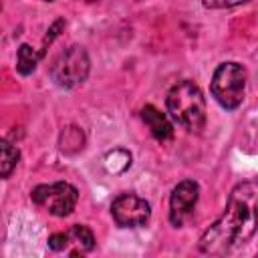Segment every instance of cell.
<instances>
[{"instance_id": "cell-1", "label": "cell", "mask_w": 258, "mask_h": 258, "mask_svg": "<svg viewBox=\"0 0 258 258\" xmlns=\"http://www.w3.org/2000/svg\"><path fill=\"white\" fill-rule=\"evenodd\" d=\"M258 230V181L248 179L234 185L222 216L198 242L204 254H230L250 242Z\"/></svg>"}, {"instance_id": "cell-2", "label": "cell", "mask_w": 258, "mask_h": 258, "mask_svg": "<svg viewBox=\"0 0 258 258\" xmlns=\"http://www.w3.org/2000/svg\"><path fill=\"white\" fill-rule=\"evenodd\" d=\"M169 117L187 131H200L206 125V99L202 89L189 81H177L165 97Z\"/></svg>"}, {"instance_id": "cell-3", "label": "cell", "mask_w": 258, "mask_h": 258, "mask_svg": "<svg viewBox=\"0 0 258 258\" xmlns=\"http://www.w3.org/2000/svg\"><path fill=\"white\" fill-rule=\"evenodd\" d=\"M210 91L214 99L220 103V107L228 111L238 109L246 93V69L234 60L218 64V69L212 75Z\"/></svg>"}, {"instance_id": "cell-4", "label": "cell", "mask_w": 258, "mask_h": 258, "mask_svg": "<svg viewBox=\"0 0 258 258\" xmlns=\"http://www.w3.org/2000/svg\"><path fill=\"white\" fill-rule=\"evenodd\" d=\"M91 71V58L81 44H71L60 50L50 64V79L60 89H75L83 85Z\"/></svg>"}, {"instance_id": "cell-5", "label": "cell", "mask_w": 258, "mask_h": 258, "mask_svg": "<svg viewBox=\"0 0 258 258\" xmlns=\"http://www.w3.org/2000/svg\"><path fill=\"white\" fill-rule=\"evenodd\" d=\"M32 202L46 210L56 218H64L73 214L79 202V189L69 181H54V183H40L30 191Z\"/></svg>"}, {"instance_id": "cell-6", "label": "cell", "mask_w": 258, "mask_h": 258, "mask_svg": "<svg viewBox=\"0 0 258 258\" xmlns=\"http://www.w3.org/2000/svg\"><path fill=\"white\" fill-rule=\"evenodd\" d=\"M111 216L121 228H139L151 216V206L137 194H119L111 204Z\"/></svg>"}, {"instance_id": "cell-7", "label": "cell", "mask_w": 258, "mask_h": 258, "mask_svg": "<svg viewBox=\"0 0 258 258\" xmlns=\"http://www.w3.org/2000/svg\"><path fill=\"white\" fill-rule=\"evenodd\" d=\"M200 198V185L194 179H183L179 181L169 196V222L179 228L187 220V216L194 212L196 204Z\"/></svg>"}, {"instance_id": "cell-8", "label": "cell", "mask_w": 258, "mask_h": 258, "mask_svg": "<svg viewBox=\"0 0 258 258\" xmlns=\"http://www.w3.org/2000/svg\"><path fill=\"white\" fill-rule=\"evenodd\" d=\"M141 119L143 123L149 127L151 135L159 141V143H165L169 139H173V125L169 123V119L159 111L155 109L153 105H145L141 109Z\"/></svg>"}, {"instance_id": "cell-9", "label": "cell", "mask_w": 258, "mask_h": 258, "mask_svg": "<svg viewBox=\"0 0 258 258\" xmlns=\"http://www.w3.org/2000/svg\"><path fill=\"white\" fill-rule=\"evenodd\" d=\"M103 163H105V169L109 173L119 175V173H123V171H127L131 167V153L127 149H123V147H115V149L105 153Z\"/></svg>"}, {"instance_id": "cell-10", "label": "cell", "mask_w": 258, "mask_h": 258, "mask_svg": "<svg viewBox=\"0 0 258 258\" xmlns=\"http://www.w3.org/2000/svg\"><path fill=\"white\" fill-rule=\"evenodd\" d=\"M44 54L42 52H36L30 44H20L18 46V54H16V71L20 73V75H32L34 73V69H36V64H38V60L42 58Z\"/></svg>"}, {"instance_id": "cell-11", "label": "cell", "mask_w": 258, "mask_h": 258, "mask_svg": "<svg viewBox=\"0 0 258 258\" xmlns=\"http://www.w3.org/2000/svg\"><path fill=\"white\" fill-rule=\"evenodd\" d=\"M69 234V240L71 244H77L79 252H91L95 248V236L91 232L89 226H83V224H75L67 230Z\"/></svg>"}, {"instance_id": "cell-12", "label": "cell", "mask_w": 258, "mask_h": 258, "mask_svg": "<svg viewBox=\"0 0 258 258\" xmlns=\"http://www.w3.org/2000/svg\"><path fill=\"white\" fill-rule=\"evenodd\" d=\"M0 151H2V157H0V173L4 179L10 177V173L16 169L18 165V159H20V151L18 147H14L12 143H8L6 139L0 143Z\"/></svg>"}, {"instance_id": "cell-13", "label": "cell", "mask_w": 258, "mask_h": 258, "mask_svg": "<svg viewBox=\"0 0 258 258\" xmlns=\"http://www.w3.org/2000/svg\"><path fill=\"white\" fill-rule=\"evenodd\" d=\"M69 244H71V240H69V234H67V232H58V234H52V236L48 238V248L54 250V252L67 250Z\"/></svg>"}, {"instance_id": "cell-14", "label": "cell", "mask_w": 258, "mask_h": 258, "mask_svg": "<svg viewBox=\"0 0 258 258\" xmlns=\"http://www.w3.org/2000/svg\"><path fill=\"white\" fill-rule=\"evenodd\" d=\"M250 0H202V4L206 8H212V10H220V8H236L240 4H246Z\"/></svg>"}, {"instance_id": "cell-15", "label": "cell", "mask_w": 258, "mask_h": 258, "mask_svg": "<svg viewBox=\"0 0 258 258\" xmlns=\"http://www.w3.org/2000/svg\"><path fill=\"white\" fill-rule=\"evenodd\" d=\"M62 26H64V20H62V18H58V20H56V22H54V24L48 28V32H46V36H44V40H42V50H40L42 54H44V50L48 48V44H50V42H52V40H54V38L60 34Z\"/></svg>"}, {"instance_id": "cell-16", "label": "cell", "mask_w": 258, "mask_h": 258, "mask_svg": "<svg viewBox=\"0 0 258 258\" xmlns=\"http://www.w3.org/2000/svg\"><path fill=\"white\" fill-rule=\"evenodd\" d=\"M42 2H52V0H42Z\"/></svg>"}]
</instances>
